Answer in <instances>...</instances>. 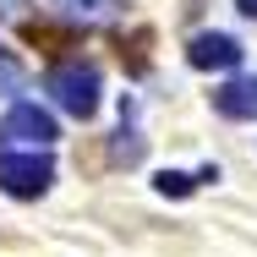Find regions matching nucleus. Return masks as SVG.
Masks as SVG:
<instances>
[{
	"label": "nucleus",
	"instance_id": "2",
	"mask_svg": "<svg viewBox=\"0 0 257 257\" xmlns=\"http://www.w3.org/2000/svg\"><path fill=\"white\" fill-rule=\"evenodd\" d=\"M44 88H50L55 104H60L66 115H77V120H88V115L99 109V71H93V66H82V60L55 66L50 77H44Z\"/></svg>",
	"mask_w": 257,
	"mask_h": 257
},
{
	"label": "nucleus",
	"instance_id": "1",
	"mask_svg": "<svg viewBox=\"0 0 257 257\" xmlns=\"http://www.w3.org/2000/svg\"><path fill=\"white\" fill-rule=\"evenodd\" d=\"M55 181V159L39 154V148H28V154H17V148H0V192L6 197H44Z\"/></svg>",
	"mask_w": 257,
	"mask_h": 257
},
{
	"label": "nucleus",
	"instance_id": "3",
	"mask_svg": "<svg viewBox=\"0 0 257 257\" xmlns=\"http://www.w3.org/2000/svg\"><path fill=\"white\" fill-rule=\"evenodd\" d=\"M0 137H6V143H28V148H50L55 137H60V126H55V115L44 109V104L22 99V104H11V109H6Z\"/></svg>",
	"mask_w": 257,
	"mask_h": 257
},
{
	"label": "nucleus",
	"instance_id": "5",
	"mask_svg": "<svg viewBox=\"0 0 257 257\" xmlns=\"http://www.w3.org/2000/svg\"><path fill=\"white\" fill-rule=\"evenodd\" d=\"M213 109L230 120H257V77H230L224 88H213Z\"/></svg>",
	"mask_w": 257,
	"mask_h": 257
},
{
	"label": "nucleus",
	"instance_id": "4",
	"mask_svg": "<svg viewBox=\"0 0 257 257\" xmlns=\"http://www.w3.org/2000/svg\"><path fill=\"white\" fill-rule=\"evenodd\" d=\"M241 39H230V33H197L192 44H186V60L197 66V71H230V66H241Z\"/></svg>",
	"mask_w": 257,
	"mask_h": 257
},
{
	"label": "nucleus",
	"instance_id": "6",
	"mask_svg": "<svg viewBox=\"0 0 257 257\" xmlns=\"http://www.w3.org/2000/svg\"><path fill=\"white\" fill-rule=\"evenodd\" d=\"M66 17H77V22H104V17H115V0H55Z\"/></svg>",
	"mask_w": 257,
	"mask_h": 257
},
{
	"label": "nucleus",
	"instance_id": "8",
	"mask_svg": "<svg viewBox=\"0 0 257 257\" xmlns=\"http://www.w3.org/2000/svg\"><path fill=\"white\" fill-rule=\"evenodd\" d=\"M235 11L241 17H257V0H235Z\"/></svg>",
	"mask_w": 257,
	"mask_h": 257
},
{
	"label": "nucleus",
	"instance_id": "7",
	"mask_svg": "<svg viewBox=\"0 0 257 257\" xmlns=\"http://www.w3.org/2000/svg\"><path fill=\"white\" fill-rule=\"evenodd\" d=\"M154 186H159V192H164V197H186V192H192V186H197V181H192V175H186V170H164V175H159Z\"/></svg>",
	"mask_w": 257,
	"mask_h": 257
}]
</instances>
